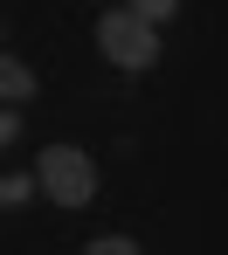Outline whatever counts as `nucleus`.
Segmentation results:
<instances>
[{"instance_id": "4", "label": "nucleus", "mask_w": 228, "mask_h": 255, "mask_svg": "<svg viewBox=\"0 0 228 255\" xmlns=\"http://www.w3.org/2000/svg\"><path fill=\"white\" fill-rule=\"evenodd\" d=\"M42 179H28V172H7L0 179V207H28V193H35Z\"/></svg>"}, {"instance_id": "1", "label": "nucleus", "mask_w": 228, "mask_h": 255, "mask_svg": "<svg viewBox=\"0 0 228 255\" xmlns=\"http://www.w3.org/2000/svg\"><path fill=\"white\" fill-rule=\"evenodd\" d=\"M97 48L118 62V69H152L159 62V21H145L138 7H111L97 21Z\"/></svg>"}, {"instance_id": "6", "label": "nucleus", "mask_w": 228, "mask_h": 255, "mask_svg": "<svg viewBox=\"0 0 228 255\" xmlns=\"http://www.w3.org/2000/svg\"><path fill=\"white\" fill-rule=\"evenodd\" d=\"M138 14H145V21H173V7H180V0H132Z\"/></svg>"}, {"instance_id": "3", "label": "nucleus", "mask_w": 228, "mask_h": 255, "mask_svg": "<svg viewBox=\"0 0 228 255\" xmlns=\"http://www.w3.org/2000/svg\"><path fill=\"white\" fill-rule=\"evenodd\" d=\"M0 90H7V104H28L35 97V69L21 55H0Z\"/></svg>"}, {"instance_id": "2", "label": "nucleus", "mask_w": 228, "mask_h": 255, "mask_svg": "<svg viewBox=\"0 0 228 255\" xmlns=\"http://www.w3.org/2000/svg\"><path fill=\"white\" fill-rule=\"evenodd\" d=\"M35 179H42V193L55 207H90L97 200V166H90V152H76V145H48L35 159Z\"/></svg>"}, {"instance_id": "5", "label": "nucleus", "mask_w": 228, "mask_h": 255, "mask_svg": "<svg viewBox=\"0 0 228 255\" xmlns=\"http://www.w3.org/2000/svg\"><path fill=\"white\" fill-rule=\"evenodd\" d=\"M83 255H138V249H132V242H125V235H97V242H90V249H83Z\"/></svg>"}]
</instances>
